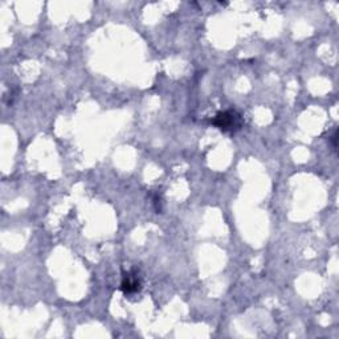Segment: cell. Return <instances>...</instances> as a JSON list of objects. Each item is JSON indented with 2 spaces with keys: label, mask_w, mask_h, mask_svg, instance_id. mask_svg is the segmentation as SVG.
<instances>
[{
  "label": "cell",
  "mask_w": 339,
  "mask_h": 339,
  "mask_svg": "<svg viewBox=\"0 0 339 339\" xmlns=\"http://www.w3.org/2000/svg\"><path fill=\"white\" fill-rule=\"evenodd\" d=\"M211 123L224 133H236L241 129L243 119L237 112L225 110V112L216 114V117L211 121Z\"/></svg>",
  "instance_id": "6da1fadb"
},
{
  "label": "cell",
  "mask_w": 339,
  "mask_h": 339,
  "mask_svg": "<svg viewBox=\"0 0 339 339\" xmlns=\"http://www.w3.org/2000/svg\"><path fill=\"white\" fill-rule=\"evenodd\" d=\"M336 138H338V131H335V133H334V135L331 136L332 146H334V147H336Z\"/></svg>",
  "instance_id": "3957f363"
},
{
  "label": "cell",
  "mask_w": 339,
  "mask_h": 339,
  "mask_svg": "<svg viewBox=\"0 0 339 339\" xmlns=\"http://www.w3.org/2000/svg\"><path fill=\"white\" fill-rule=\"evenodd\" d=\"M122 290L126 294H133L140 290V281L136 274L134 273L125 274L122 281Z\"/></svg>",
  "instance_id": "7a4b0ae2"
}]
</instances>
